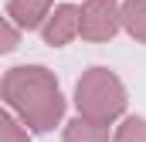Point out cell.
<instances>
[{"label":"cell","instance_id":"obj_2","mask_svg":"<svg viewBox=\"0 0 146 142\" xmlns=\"http://www.w3.org/2000/svg\"><path fill=\"white\" fill-rule=\"evenodd\" d=\"M72 98H75L78 115L102 122V125H115L119 118H126V105H129L122 78L102 64H92L88 71H82V78L75 81Z\"/></svg>","mask_w":146,"mask_h":142},{"label":"cell","instance_id":"obj_8","mask_svg":"<svg viewBox=\"0 0 146 142\" xmlns=\"http://www.w3.org/2000/svg\"><path fill=\"white\" fill-rule=\"evenodd\" d=\"M112 142H146V118L143 115H126L112 129Z\"/></svg>","mask_w":146,"mask_h":142},{"label":"cell","instance_id":"obj_9","mask_svg":"<svg viewBox=\"0 0 146 142\" xmlns=\"http://www.w3.org/2000/svg\"><path fill=\"white\" fill-rule=\"evenodd\" d=\"M0 142H31V129L7 108L0 115Z\"/></svg>","mask_w":146,"mask_h":142},{"label":"cell","instance_id":"obj_7","mask_svg":"<svg viewBox=\"0 0 146 142\" xmlns=\"http://www.w3.org/2000/svg\"><path fill=\"white\" fill-rule=\"evenodd\" d=\"M122 31L136 44H146V0H122Z\"/></svg>","mask_w":146,"mask_h":142},{"label":"cell","instance_id":"obj_10","mask_svg":"<svg viewBox=\"0 0 146 142\" xmlns=\"http://www.w3.org/2000/svg\"><path fill=\"white\" fill-rule=\"evenodd\" d=\"M21 27L10 20V17H3V44H0V51L3 54H10V51H17V44H21Z\"/></svg>","mask_w":146,"mask_h":142},{"label":"cell","instance_id":"obj_5","mask_svg":"<svg viewBox=\"0 0 146 142\" xmlns=\"http://www.w3.org/2000/svg\"><path fill=\"white\" fill-rule=\"evenodd\" d=\"M51 10H54V0H7L3 17H10L24 34H31V31H41L48 24Z\"/></svg>","mask_w":146,"mask_h":142},{"label":"cell","instance_id":"obj_1","mask_svg":"<svg viewBox=\"0 0 146 142\" xmlns=\"http://www.w3.org/2000/svg\"><path fill=\"white\" fill-rule=\"evenodd\" d=\"M3 105L10 108L31 132H51L65 125V95L54 71L44 64H17L3 71L0 81Z\"/></svg>","mask_w":146,"mask_h":142},{"label":"cell","instance_id":"obj_6","mask_svg":"<svg viewBox=\"0 0 146 142\" xmlns=\"http://www.w3.org/2000/svg\"><path fill=\"white\" fill-rule=\"evenodd\" d=\"M112 125H102V122H92L85 115H78L72 122H65L61 129V142H112Z\"/></svg>","mask_w":146,"mask_h":142},{"label":"cell","instance_id":"obj_3","mask_svg":"<svg viewBox=\"0 0 146 142\" xmlns=\"http://www.w3.org/2000/svg\"><path fill=\"white\" fill-rule=\"evenodd\" d=\"M122 31V3L119 0H85L82 3V37L92 44H106Z\"/></svg>","mask_w":146,"mask_h":142},{"label":"cell","instance_id":"obj_4","mask_svg":"<svg viewBox=\"0 0 146 142\" xmlns=\"http://www.w3.org/2000/svg\"><path fill=\"white\" fill-rule=\"evenodd\" d=\"M41 37H44L48 47H65L68 41L82 37V7H75V3L54 7L51 17H48V24L41 27Z\"/></svg>","mask_w":146,"mask_h":142}]
</instances>
